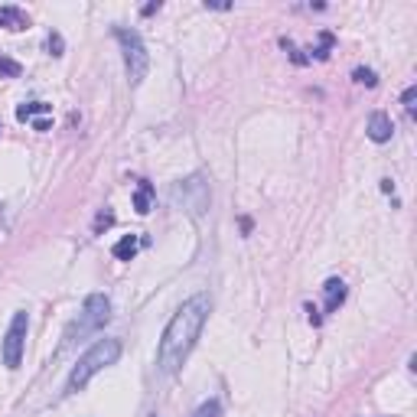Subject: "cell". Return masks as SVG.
<instances>
[{
  "label": "cell",
  "instance_id": "cell-1",
  "mask_svg": "<svg viewBox=\"0 0 417 417\" xmlns=\"http://www.w3.org/2000/svg\"><path fill=\"white\" fill-rule=\"evenodd\" d=\"M208 313H212L208 294H196L170 316L160 346H157V372L160 375H176L186 365L190 352L196 349V342H199L202 330H206Z\"/></svg>",
  "mask_w": 417,
  "mask_h": 417
},
{
  "label": "cell",
  "instance_id": "cell-2",
  "mask_svg": "<svg viewBox=\"0 0 417 417\" xmlns=\"http://www.w3.org/2000/svg\"><path fill=\"white\" fill-rule=\"evenodd\" d=\"M111 323V300L104 294H88L78 316L69 323L66 336H62V349H72L76 342L88 339V336H95L98 330H104Z\"/></svg>",
  "mask_w": 417,
  "mask_h": 417
},
{
  "label": "cell",
  "instance_id": "cell-3",
  "mask_svg": "<svg viewBox=\"0 0 417 417\" xmlns=\"http://www.w3.org/2000/svg\"><path fill=\"white\" fill-rule=\"evenodd\" d=\"M118 359H121V339H98L95 346L76 362V369H72V375H69V381H66V391L69 395L82 391L98 372L114 365Z\"/></svg>",
  "mask_w": 417,
  "mask_h": 417
},
{
  "label": "cell",
  "instance_id": "cell-4",
  "mask_svg": "<svg viewBox=\"0 0 417 417\" xmlns=\"http://www.w3.org/2000/svg\"><path fill=\"white\" fill-rule=\"evenodd\" d=\"M114 39L121 43V52H124V69H127V82L131 85H141L147 78V69H150V56H147V46L137 29H127V27H118L114 29Z\"/></svg>",
  "mask_w": 417,
  "mask_h": 417
},
{
  "label": "cell",
  "instance_id": "cell-5",
  "mask_svg": "<svg viewBox=\"0 0 417 417\" xmlns=\"http://www.w3.org/2000/svg\"><path fill=\"white\" fill-rule=\"evenodd\" d=\"M170 199L176 202V206H183L190 215H202L208 208V186H206V180H202L199 173L196 176H190V180H183V183H176L170 190Z\"/></svg>",
  "mask_w": 417,
  "mask_h": 417
},
{
  "label": "cell",
  "instance_id": "cell-6",
  "mask_svg": "<svg viewBox=\"0 0 417 417\" xmlns=\"http://www.w3.org/2000/svg\"><path fill=\"white\" fill-rule=\"evenodd\" d=\"M27 330H29V316L27 313H13L10 330H7V336H3V365H7V369H20L23 346H27Z\"/></svg>",
  "mask_w": 417,
  "mask_h": 417
},
{
  "label": "cell",
  "instance_id": "cell-7",
  "mask_svg": "<svg viewBox=\"0 0 417 417\" xmlns=\"http://www.w3.org/2000/svg\"><path fill=\"white\" fill-rule=\"evenodd\" d=\"M365 134H369L375 143H385V141H391V134H395V124H391V118H388L385 111H372Z\"/></svg>",
  "mask_w": 417,
  "mask_h": 417
},
{
  "label": "cell",
  "instance_id": "cell-8",
  "mask_svg": "<svg viewBox=\"0 0 417 417\" xmlns=\"http://www.w3.org/2000/svg\"><path fill=\"white\" fill-rule=\"evenodd\" d=\"M323 294H326V313H336L346 300V284H342L339 277H330L326 284H323Z\"/></svg>",
  "mask_w": 417,
  "mask_h": 417
},
{
  "label": "cell",
  "instance_id": "cell-9",
  "mask_svg": "<svg viewBox=\"0 0 417 417\" xmlns=\"http://www.w3.org/2000/svg\"><path fill=\"white\" fill-rule=\"evenodd\" d=\"M0 27L3 29H27L29 17L20 7H0Z\"/></svg>",
  "mask_w": 417,
  "mask_h": 417
},
{
  "label": "cell",
  "instance_id": "cell-10",
  "mask_svg": "<svg viewBox=\"0 0 417 417\" xmlns=\"http://www.w3.org/2000/svg\"><path fill=\"white\" fill-rule=\"evenodd\" d=\"M137 248H141V241H137V235H124L118 245L111 248V255L118 257V261H134V255H137Z\"/></svg>",
  "mask_w": 417,
  "mask_h": 417
},
{
  "label": "cell",
  "instance_id": "cell-11",
  "mask_svg": "<svg viewBox=\"0 0 417 417\" xmlns=\"http://www.w3.org/2000/svg\"><path fill=\"white\" fill-rule=\"evenodd\" d=\"M150 202H153V186L150 183H137V192H134V208L147 215L150 212Z\"/></svg>",
  "mask_w": 417,
  "mask_h": 417
},
{
  "label": "cell",
  "instance_id": "cell-12",
  "mask_svg": "<svg viewBox=\"0 0 417 417\" xmlns=\"http://www.w3.org/2000/svg\"><path fill=\"white\" fill-rule=\"evenodd\" d=\"M49 104L46 101H29V104H20L17 108V121H29V118H36V114H46Z\"/></svg>",
  "mask_w": 417,
  "mask_h": 417
},
{
  "label": "cell",
  "instance_id": "cell-13",
  "mask_svg": "<svg viewBox=\"0 0 417 417\" xmlns=\"http://www.w3.org/2000/svg\"><path fill=\"white\" fill-rule=\"evenodd\" d=\"M20 72H23V66H20L17 59L0 56V78H20Z\"/></svg>",
  "mask_w": 417,
  "mask_h": 417
},
{
  "label": "cell",
  "instance_id": "cell-14",
  "mask_svg": "<svg viewBox=\"0 0 417 417\" xmlns=\"http://www.w3.org/2000/svg\"><path fill=\"white\" fill-rule=\"evenodd\" d=\"M218 414H222V404L212 398V401H206V404H199V408L192 411L190 417H218Z\"/></svg>",
  "mask_w": 417,
  "mask_h": 417
},
{
  "label": "cell",
  "instance_id": "cell-15",
  "mask_svg": "<svg viewBox=\"0 0 417 417\" xmlns=\"http://www.w3.org/2000/svg\"><path fill=\"white\" fill-rule=\"evenodd\" d=\"M352 76H355V82H359V85H369V88H375L379 85V76H375V72H372V69H355V72H352Z\"/></svg>",
  "mask_w": 417,
  "mask_h": 417
},
{
  "label": "cell",
  "instance_id": "cell-16",
  "mask_svg": "<svg viewBox=\"0 0 417 417\" xmlns=\"http://www.w3.org/2000/svg\"><path fill=\"white\" fill-rule=\"evenodd\" d=\"M401 101H404V111L414 118V111H417V88H414V85L404 88V98H401Z\"/></svg>",
  "mask_w": 417,
  "mask_h": 417
},
{
  "label": "cell",
  "instance_id": "cell-17",
  "mask_svg": "<svg viewBox=\"0 0 417 417\" xmlns=\"http://www.w3.org/2000/svg\"><path fill=\"white\" fill-rule=\"evenodd\" d=\"M332 46V33H320V46H316V59H326Z\"/></svg>",
  "mask_w": 417,
  "mask_h": 417
},
{
  "label": "cell",
  "instance_id": "cell-18",
  "mask_svg": "<svg viewBox=\"0 0 417 417\" xmlns=\"http://www.w3.org/2000/svg\"><path fill=\"white\" fill-rule=\"evenodd\" d=\"M108 225H114V212H111V208H104L101 215L95 218V232H101V228H108Z\"/></svg>",
  "mask_w": 417,
  "mask_h": 417
},
{
  "label": "cell",
  "instance_id": "cell-19",
  "mask_svg": "<svg viewBox=\"0 0 417 417\" xmlns=\"http://www.w3.org/2000/svg\"><path fill=\"white\" fill-rule=\"evenodd\" d=\"M49 49H52V56H62V36L59 33H49Z\"/></svg>",
  "mask_w": 417,
  "mask_h": 417
},
{
  "label": "cell",
  "instance_id": "cell-20",
  "mask_svg": "<svg viewBox=\"0 0 417 417\" xmlns=\"http://www.w3.org/2000/svg\"><path fill=\"white\" fill-rule=\"evenodd\" d=\"M33 127H36V131H49V118H36V121H33Z\"/></svg>",
  "mask_w": 417,
  "mask_h": 417
}]
</instances>
